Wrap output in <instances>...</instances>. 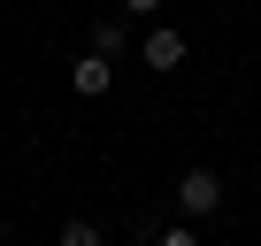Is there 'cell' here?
<instances>
[{
    "instance_id": "1",
    "label": "cell",
    "mask_w": 261,
    "mask_h": 246,
    "mask_svg": "<svg viewBox=\"0 0 261 246\" xmlns=\"http://www.w3.org/2000/svg\"><path fill=\"white\" fill-rule=\"evenodd\" d=\"M177 208H185L192 223L215 215V208H223V177H215V169H185V177H177Z\"/></svg>"
},
{
    "instance_id": "2",
    "label": "cell",
    "mask_w": 261,
    "mask_h": 246,
    "mask_svg": "<svg viewBox=\"0 0 261 246\" xmlns=\"http://www.w3.org/2000/svg\"><path fill=\"white\" fill-rule=\"evenodd\" d=\"M108 85H115V62H108V54H77V62H69V92H77V100H100Z\"/></svg>"
},
{
    "instance_id": "3",
    "label": "cell",
    "mask_w": 261,
    "mask_h": 246,
    "mask_svg": "<svg viewBox=\"0 0 261 246\" xmlns=\"http://www.w3.org/2000/svg\"><path fill=\"white\" fill-rule=\"evenodd\" d=\"M139 62H146V69H177V62H185V31H169V23H162V31H146Z\"/></svg>"
},
{
    "instance_id": "4",
    "label": "cell",
    "mask_w": 261,
    "mask_h": 246,
    "mask_svg": "<svg viewBox=\"0 0 261 246\" xmlns=\"http://www.w3.org/2000/svg\"><path fill=\"white\" fill-rule=\"evenodd\" d=\"M123 46H130V23H123V16H100V23H92V54H108V62H115Z\"/></svg>"
},
{
    "instance_id": "5",
    "label": "cell",
    "mask_w": 261,
    "mask_h": 246,
    "mask_svg": "<svg viewBox=\"0 0 261 246\" xmlns=\"http://www.w3.org/2000/svg\"><path fill=\"white\" fill-rule=\"evenodd\" d=\"M62 246H108V238H100L92 215H69V223H62Z\"/></svg>"
},
{
    "instance_id": "6",
    "label": "cell",
    "mask_w": 261,
    "mask_h": 246,
    "mask_svg": "<svg viewBox=\"0 0 261 246\" xmlns=\"http://www.w3.org/2000/svg\"><path fill=\"white\" fill-rule=\"evenodd\" d=\"M154 246H200V238H192V223H177V231H162Z\"/></svg>"
},
{
    "instance_id": "7",
    "label": "cell",
    "mask_w": 261,
    "mask_h": 246,
    "mask_svg": "<svg viewBox=\"0 0 261 246\" xmlns=\"http://www.w3.org/2000/svg\"><path fill=\"white\" fill-rule=\"evenodd\" d=\"M123 8H130V16H154V8H162V0H123Z\"/></svg>"
}]
</instances>
